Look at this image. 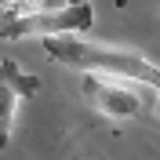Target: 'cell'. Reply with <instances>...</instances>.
I'll return each instance as SVG.
<instances>
[{
	"mask_svg": "<svg viewBox=\"0 0 160 160\" xmlns=\"http://www.w3.org/2000/svg\"><path fill=\"white\" fill-rule=\"evenodd\" d=\"M44 51L58 66H69L77 73H106V77H124L135 84H149L160 91V66L149 62L138 51L95 44L84 37H44Z\"/></svg>",
	"mask_w": 160,
	"mask_h": 160,
	"instance_id": "1",
	"label": "cell"
},
{
	"mask_svg": "<svg viewBox=\"0 0 160 160\" xmlns=\"http://www.w3.org/2000/svg\"><path fill=\"white\" fill-rule=\"evenodd\" d=\"M95 26V8L91 0H62V8H44L29 15H11L0 22L4 40L22 37H84Z\"/></svg>",
	"mask_w": 160,
	"mask_h": 160,
	"instance_id": "2",
	"label": "cell"
},
{
	"mask_svg": "<svg viewBox=\"0 0 160 160\" xmlns=\"http://www.w3.org/2000/svg\"><path fill=\"white\" fill-rule=\"evenodd\" d=\"M84 95L102 117L109 120H128L142 109L138 84L124 77H106V73H84Z\"/></svg>",
	"mask_w": 160,
	"mask_h": 160,
	"instance_id": "3",
	"label": "cell"
},
{
	"mask_svg": "<svg viewBox=\"0 0 160 160\" xmlns=\"http://www.w3.org/2000/svg\"><path fill=\"white\" fill-rule=\"evenodd\" d=\"M18 88L0 77V149H8L11 131H15V113H18Z\"/></svg>",
	"mask_w": 160,
	"mask_h": 160,
	"instance_id": "4",
	"label": "cell"
},
{
	"mask_svg": "<svg viewBox=\"0 0 160 160\" xmlns=\"http://www.w3.org/2000/svg\"><path fill=\"white\" fill-rule=\"evenodd\" d=\"M0 77L4 80H11L15 88H18V95L22 98H33L40 91V77H33V73H26L18 66V62H8V58H0Z\"/></svg>",
	"mask_w": 160,
	"mask_h": 160,
	"instance_id": "5",
	"label": "cell"
},
{
	"mask_svg": "<svg viewBox=\"0 0 160 160\" xmlns=\"http://www.w3.org/2000/svg\"><path fill=\"white\" fill-rule=\"evenodd\" d=\"M157 117H160V91H157Z\"/></svg>",
	"mask_w": 160,
	"mask_h": 160,
	"instance_id": "6",
	"label": "cell"
}]
</instances>
